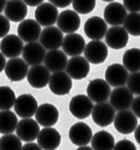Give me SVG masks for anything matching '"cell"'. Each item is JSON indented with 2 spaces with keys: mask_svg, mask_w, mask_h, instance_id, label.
Returning a JSON list of instances; mask_svg holds the SVG:
<instances>
[{
  "mask_svg": "<svg viewBox=\"0 0 140 150\" xmlns=\"http://www.w3.org/2000/svg\"><path fill=\"white\" fill-rule=\"evenodd\" d=\"M38 108V103L36 98L30 94H23L16 98L14 109L17 116L22 119L31 118L36 114Z\"/></svg>",
  "mask_w": 140,
  "mask_h": 150,
  "instance_id": "obj_1",
  "label": "cell"
},
{
  "mask_svg": "<svg viewBox=\"0 0 140 150\" xmlns=\"http://www.w3.org/2000/svg\"><path fill=\"white\" fill-rule=\"evenodd\" d=\"M86 91L88 97L95 103L107 102L111 96V87L102 79L91 80L87 86Z\"/></svg>",
  "mask_w": 140,
  "mask_h": 150,
  "instance_id": "obj_2",
  "label": "cell"
},
{
  "mask_svg": "<svg viewBox=\"0 0 140 150\" xmlns=\"http://www.w3.org/2000/svg\"><path fill=\"white\" fill-rule=\"evenodd\" d=\"M92 119L96 125L106 127L114 122L116 116V110L110 103H97L92 110Z\"/></svg>",
  "mask_w": 140,
  "mask_h": 150,
  "instance_id": "obj_3",
  "label": "cell"
},
{
  "mask_svg": "<svg viewBox=\"0 0 140 150\" xmlns=\"http://www.w3.org/2000/svg\"><path fill=\"white\" fill-rule=\"evenodd\" d=\"M113 122L116 130L124 135L134 132L138 127L137 116L132 110H124L117 112Z\"/></svg>",
  "mask_w": 140,
  "mask_h": 150,
  "instance_id": "obj_4",
  "label": "cell"
},
{
  "mask_svg": "<svg viewBox=\"0 0 140 150\" xmlns=\"http://www.w3.org/2000/svg\"><path fill=\"white\" fill-rule=\"evenodd\" d=\"M94 105L92 100L85 95L73 96L69 103V110L76 118L85 119L92 113Z\"/></svg>",
  "mask_w": 140,
  "mask_h": 150,
  "instance_id": "obj_5",
  "label": "cell"
},
{
  "mask_svg": "<svg viewBox=\"0 0 140 150\" xmlns=\"http://www.w3.org/2000/svg\"><path fill=\"white\" fill-rule=\"evenodd\" d=\"M58 8L53 5L51 3H43L36 8L35 11L36 21L41 26L50 27L53 26L58 19Z\"/></svg>",
  "mask_w": 140,
  "mask_h": 150,
  "instance_id": "obj_6",
  "label": "cell"
},
{
  "mask_svg": "<svg viewBox=\"0 0 140 150\" xmlns=\"http://www.w3.org/2000/svg\"><path fill=\"white\" fill-rule=\"evenodd\" d=\"M93 132L90 127L85 122L74 123L68 132L70 141L76 146H86L90 143Z\"/></svg>",
  "mask_w": 140,
  "mask_h": 150,
  "instance_id": "obj_7",
  "label": "cell"
},
{
  "mask_svg": "<svg viewBox=\"0 0 140 150\" xmlns=\"http://www.w3.org/2000/svg\"><path fill=\"white\" fill-rule=\"evenodd\" d=\"M35 116L39 125L44 127H52L58 121L59 111L53 105L44 103L38 106Z\"/></svg>",
  "mask_w": 140,
  "mask_h": 150,
  "instance_id": "obj_8",
  "label": "cell"
},
{
  "mask_svg": "<svg viewBox=\"0 0 140 150\" xmlns=\"http://www.w3.org/2000/svg\"><path fill=\"white\" fill-rule=\"evenodd\" d=\"M49 89L56 96H66L73 87L72 79L65 72H58L51 75Z\"/></svg>",
  "mask_w": 140,
  "mask_h": 150,
  "instance_id": "obj_9",
  "label": "cell"
},
{
  "mask_svg": "<svg viewBox=\"0 0 140 150\" xmlns=\"http://www.w3.org/2000/svg\"><path fill=\"white\" fill-rule=\"evenodd\" d=\"M40 127L37 122L31 118L20 120L16 127V135L21 141L31 143L35 141L40 132Z\"/></svg>",
  "mask_w": 140,
  "mask_h": 150,
  "instance_id": "obj_10",
  "label": "cell"
},
{
  "mask_svg": "<svg viewBox=\"0 0 140 150\" xmlns=\"http://www.w3.org/2000/svg\"><path fill=\"white\" fill-rule=\"evenodd\" d=\"M90 63L84 57H73L68 60L66 73L75 80H80L86 78L90 73Z\"/></svg>",
  "mask_w": 140,
  "mask_h": 150,
  "instance_id": "obj_11",
  "label": "cell"
},
{
  "mask_svg": "<svg viewBox=\"0 0 140 150\" xmlns=\"http://www.w3.org/2000/svg\"><path fill=\"white\" fill-rule=\"evenodd\" d=\"M85 57L92 64H100L106 61L108 56L107 46L100 41H90L85 49Z\"/></svg>",
  "mask_w": 140,
  "mask_h": 150,
  "instance_id": "obj_12",
  "label": "cell"
},
{
  "mask_svg": "<svg viewBox=\"0 0 140 150\" xmlns=\"http://www.w3.org/2000/svg\"><path fill=\"white\" fill-rule=\"evenodd\" d=\"M28 64L23 58H12L6 62L4 73L7 78L13 82H20L26 78L28 74Z\"/></svg>",
  "mask_w": 140,
  "mask_h": 150,
  "instance_id": "obj_13",
  "label": "cell"
},
{
  "mask_svg": "<svg viewBox=\"0 0 140 150\" xmlns=\"http://www.w3.org/2000/svg\"><path fill=\"white\" fill-rule=\"evenodd\" d=\"M24 49L23 41L16 35H8L0 42V51L3 55L10 59L17 58L22 54Z\"/></svg>",
  "mask_w": 140,
  "mask_h": 150,
  "instance_id": "obj_14",
  "label": "cell"
},
{
  "mask_svg": "<svg viewBox=\"0 0 140 150\" xmlns=\"http://www.w3.org/2000/svg\"><path fill=\"white\" fill-rule=\"evenodd\" d=\"M63 41V35L56 26H50L43 29L40 35V43L42 47L49 50H58L62 47Z\"/></svg>",
  "mask_w": 140,
  "mask_h": 150,
  "instance_id": "obj_15",
  "label": "cell"
},
{
  "mask_svg": "<svg viewBox=\"0 0 140 150\" xmlns=\"http://www.w3.org/2000/svg\"><path fill=\"white\" fill-rule=\"evenodd\" d=\"M127 10L122 4L112 2L104 9V21L112 26H120L127 18Z\"/></svg>",
  "mask_w": 140,
  "mask_h": 150,
  "instance_id": "obj_16",
  "label": "cell"
},
{
  "mask_svg": "<svg viewBox=\"0 0 140 150\" xmlns=\"http://www.w3.org/2000/svg\"><path fill=\"white\" fill-rule=\"evenodd\" d=\"M46 55V49L37 41L27 43L24 47L22 52L24 61L28 64V66L30 65L31 67L42 63L45 60Z\"/></svg>",
  "mask_w": 140,
  "mask_h": 150,
  "instance_id": "obj_17",
  "label": "cell"
},
{
  "mask_svg": "<svg viewBox=\"0 0 140 150\" xmlns=\"http://www.w3.org/2000/svg\"><path fill=\"white\" fill-rule=\"evenodd\" d=\"M134 96L127 87H117L112 91L110 96V104L116 110H124L131 107Z\"/></svg>",
  "mask_w": 140,
  "mask_h": 150,
  "instance_id": "obj_18",
  "label": "cell"
},
{
  "mask_svg": "<svg viewBox=\"0 0 140 150\" xmlns=\"http://www.w3.org/2000/svg\"><path fill=\"white\" fill-rule=\"evenodd\" d=\"M107 30L108 28L106 21L99 16L89 18L84 26V30L86 36L93 41H100L104 38Z\"/></svg>",
  "mask_w": 140,
  "mask_h": 150,
  "instance_id": "obj_19",
  "label": "cell"
},
{
  "mask_svg": "<svg viewBox=\"0 0 140 150\" xmlns=\"http://www.w3.org/2000/svg\"><path fill=\"white\" fill-rule=\"evenodd\" d=\"M18 36L27 43L36 42L40 39L41 28V25L35 21L31 19H28L21 21L18 26Z\"/></svg>",
  "mask_w": 140,
  "mask_h": 150,
  "instance_id": "obj_20",
  "label": "cell"
},
{
  "mask_svg": "<svg viewBox=\"0 0 140 150\" xmlns=\"http://www.w3.org/2000/svg\"><path fill=\"white\" fill-rule=\"evenodd\" d=\"M80 23L81 20L79 14L69 9L61 12L57 21L58 28L62 32L67 34L75 33V31L80 29Z\"/></svg>",
  "mask_w": 140,
  "mask_h": 150,
  "instance_id": "obj_21",
  "label": "cell"
},
{
  "mask_svg": "<svg viewBox=\"0 0 140 150\" xmlns=\"http://www.w3.org/2000/svg\"><path fill=\"white\" fill-rule=\"evenodd\" d=\"M106 81L110 86L115 88L123 86L128 79V71L123 65L114 63L108 66L105 74Z\"/></svg>",
  "mask_w": 140,
  "mask_h": 150,
  "instance_id": "obj_22",
  "label": "cell"
},
{
  "mask_svg": "<svg viewBox=\"0 0 140 150\" xmlns=\"http://www.w3.org/2000/svg\"><path fill=\"white\" fill-rule=\"evenodd\" d=\"M85 40L80 34L72 33L68 34L62 44L63 52L70 57H78L81 55L85 49Z\"/></svg>",
  "mask_w": 140,
  "mask_h": 150,
  "instance_id": "obj_23",
  "label": "cell"
},
{
  "mask_svg": "<svg viewBox=\"0 0 140 150\" xmlns=\"http://www.w3.org/2000/svg\"><path fill=\"white\" fill-rule=\"evenodd\" d=\"M36 139L37 144L43 150H55L59 147L62 137L53 127H45L41 130Z\"/></svg>",
  "mask_w": 140,
  "mask_h": 150,
  "instance_id": "obj_24",
  "label": "cell"
},
{
  "mask_svg": "<svg viewBox=\"0 0 140 150\" xmlns=\"http://www.w3.org/2000/svg\"><path fill=\"white\" fill-rule=\"evenodd\" d=\"M105 39L106 43L109 47L119 50L124 48L127 45L129 35L124 27L112 26L107 30Z\"/></svg>",
  "mask_w": 140,
  "mask_h": 150,
  "instance_id": "obj_25",
  "label": "cell"
},
{
  "mask_svg": "<svg viewBox=\"0 0 140 150\" xmlns=\"http://www.w3.org/2000/svg\"><path fill=\"white\" fill-rule=\"evenodd\" d=\"M26 78L31 87L35 89H41L49 83L51 74L50 71L45 66L40 64L30 68Z\"/></svg>",
  "mask_w": 140,
  "mask_h": 150,
  "instance_id": "obj_26",
  "label": "cell"
},
{
  "mask_svg": "<svg viewBox=\"0 0 140 150\" xmlns=\"http://www.w3.org/2000/svg\"><path fill=\"white\" fill-rule=\"evenodd\" d=\"M68 57L63 51H49L45 57L44 66L52 73L63 72L67 66Z\"/></svg>",
  "mask_w": 140,
  "mask_h": 150,
  "instance_id": "obj_27",
  "label": "cell"
},
{
  "mask_svg": "<svg viewBox=\"0 0 140 150\" xmlns=\"http://www.w3.org/2000/svg\"><path fill=\"white\" fill-rule=\"evenodd\" d=\"M28 13V8L24 1L10 0L7 1L4 8L5 17L12 22H21L25 21Z\"/></svg>",
  "mask_w": 140,
  "mask_h": 150,
  "instance_id": "obj_28",
  "label": "cell"
},
{
  "mask_svg": "<svg viewBox=\"0 0 140 150\" xmlns=\"http://www.w3.org/2000/svg\"><path fill=\"white\" fill-rule=\"evenodd\" d=\"M115 138L107 131L97 132L91 139V146L94 150H113Z\"/></svg>",
  "mask_w": 140,
  "mask_h": 150,
  "instance_id": "obj_29",
  "label": "cell"
},
{
  "mask_svg": "<svg viewBox=\"0 0 140 150\" xmlns=\"http://www.w3.org/2000/svg\"><path fill=\"white\" fill-rule=\"evenodd\" d=\"M16 114L11 110L0 111V133L6 135L11 134L16 130L18 125Z\"/></svg>",
  "mask_w": 140,
  "mask_h": 150,
  "instance_id": "obj_30",
  "label": "cell"
},
{
  "mask_svg": "<svg viewBox=\"0 0 140 150\" xmlns=\"http://www.w3.org/2000/svg\"><path fill=\"white\" fill-rule=\"evenodd\" d=\"M122 63L124 68L131 73L140 72V49L127 50L122 56Z\"/></svg>",
  "mask_w": 140,
  "mask_h": 150,
  "instance_id": "obj_31",
  "label": "cell"
},
{
  "mask_svg": "<svg viewBox=\"0 0 140 150\" xmlns=\"http://www.w3.org/2000/svg\"><path fill=\"white\" fill-rule=\"evenodd\" d=\"M16 96L9 86H0V110H9L14 106Z\"/></svg>",
  "mask_w": 140,
  "mask_h": 150,
  "instance_id": "obj_32",
  "label": "cell"
},
{
  "mask_svg": "<svg viewBox=\"0 0 140 150\" xmlns=\"http://www.w3.org/2000/svg\"><path fill=\"white\" fill-rule=\"evenodd\" d=\"M128 35L140 36V13H130L123 23Z\"/></svg>",
  "mask_w": 140,
  "mask_h": 150,
  "instance_id": "obj_33",
  "label": "cell"
},
{
  "mask_svg": "<svg viewBox=\"0 0 140 150\" xmlns=\"http://www.w3.org/2000/svg\"><path fill=\"white\" fill-rule=\"evenodd\" d=\"M22 141L17 135L6 134L0 138V150H21Z\"/></svg>",
  "mask_w": 140,
  "mask_h": 150,
  "instance_id": "obj_34",
  "label": "cell"
},
{
  "mask_svg": "<svg viewBox=\"0 0 140 150\" xmlns=\"http://www.w3.org/2000/svg\"><path fill=\"white\" fill-rule=\"evenodd\" d=\"M96 1L95 0H73L72 1V5L73 9L77 14H87L91 13L95 8Z\"/></svg>",
  "mask_w": 140,
  "mask_h": 150,
  "instance_id": "obj_35",
  "label": "cell"
},
{
  "mask_svg": "<svg viewBox=\"0 0 140 150\" xmlns=\"http://www.w3.org/2000/svg\"><path fill=\"white\" fill-rule=\"evenodd\" d=\"M127 89L133 95L140 96V72L132 73L127 79Z\"/></svg>",
  "mask_w": 140,
  "mask_h": 150,
  "instance_id": "obj_36",
  "label": "cell"
},
{
  "mask_svg": "<svg viewBox=\"0 0 140 150\" xmlns=\"http://www.w3.org/2000/svg\"><path fill=\"white\" fill-rule=\"evenodd\" d=\"M113 150H137V148L132 141L123 139L115 144Z\"/></svg>",
  "mask_w": 140,
  "mask_h": 150,
  "instance_id": "obj_37",
  "label": "cell"
},
{
  "mask_svg": "<svg viewBox=\"0 0 140 150\" xmlns=\"http://www.w3.org/2000/svg\"><path fill=\"white\" fill-rule=\"evenodd\" d=\"M10 30V23L5 16L0 14V38H4Z\"/></svg>",
  "mask_w": 140,
  "mask_h": 150,
  "instance_id": "obj_38",
  "label": "cell"
},
{
  "mask_svg": "<svg viewBox=\"0 0 140 150\" xmlns=\"http://www.w3.org/2000/svg\"><path fill=\"white\" fill-rule=\"evenodd\" d=\"M123 6L126 10H128L130 13H139L140 12V0L138 1H131V0H124Z\"/></svg>",
  "mask_w": 140,
  "mask_h": 150,
  "instance_id": "obj_39",
  "label": "cell"
},
{
  "mask_svg": "<svg viewBox=\"0 0 140 150\" xmlns=\"http://www.w3.org/2000/svg\"><path fill=\"white\" fill-rule=\"evenodd\" d=\"M131 107H132V111L134 115L140 118V96L134 99Z\"/></svg>",
  "mask_w": 140,
  "mask_h": 150,
  "instance_id": "obj_40",
  "label": "cell"
},
{
  "mask_svg": "<svg viewBox=\"0 0 140 150\" xmlns=\"http://www.w3.org/2000/svg\"><path fill=\"white\" fill-rule=\"evenodd\" d=\"M56 8H65L69 6L72 4V1L70 0H51L49 1Z\"/></svg>",
  "mask_w": 140,
  "mask_h": 150,
  "instance_id": "obj_41",
  "label": "cell"
},
{
  "mask_svg": "<svg viewBox=\"0 0 140 150\" xmlns=\"http://www.w3.org/2000/svg\"><path fill=\"white\" fill-rule=\"evenodd\" d=\"M21 150H43L38 144L35 143H27L25 144Z\"/></svg>",
  "mask_w": 140,
  "mask_h": 150,
  "instance_id": "obj_42",
  "label": "cell"
},
{
  "mask_svg": "<svg viewBox=\"0 0 140 150\" xmlns=\"http://www.w3.org/2000/svg\"><path fill=\"white\" fill-rule=\"evenodd\" d=\"M24 3L26 4V6H31V7H36V6H39L41 4H43L44 2L42 0H26L24 1Z\"/></svg>",
  "mask_w": 140,
  "mask_h": 150,
  "instance_id": "obj_43",
  "label": "cell"
},
{
  "mask_svg": "<svg viewBox=\"0 0 140 150\" xmlns=\"http://www.w3.org/2000/svg\"><path fill=\"white\" fill-rule=\"evenodd\" d=\"M6 62H7L5 60V57L0 52V73L3 72V70H4L5 66H6Z\"/></svg>",
  "mask_w": 140,
  "mask_h": 150,
  "instance_id": "obj_44",
  "label": "cell"
},
{
  "mask_svg": "<svg viewBox=\"0 0 140 150\" xmlns=\"http://www.w3.org/2000/svg\"><path fill=\"white\" fill-rule=\"evenodd\" d=\"M134 137L137 143L140 145V125L137 127V128L134 131Z\"/></svg>",
  "mask_w": 140,
  "mask_h": 150,
  "instance_id": "obj_45",
  "label": "cell"
},
{
  "mask_svg": "<svg viewBox=\"0 0 140 150\" xmlns=\"http://www.w3.org/2000/svg\"><path fill=\"white\" fill-rule=\"evenodd\" d=\"M6 2L7 1H4V0H0V13H2L3 10H4V8H5V5H6Z\"/></svg>",
  "mask_w": 140,
  "mask_h": 150,
  "instance_id": "obj_46",
  "label": "cell"
},
{
  "mask_svg": "<svg viewBox=\"0 0 140 150\" xmlns=\"http://www.w3.org/2000/svg\"><path fill=\"white\" fill-rule=\"evenodd\" d=\"M76 150H94L92 148L89 147V146H81L79 149H77Z\"/></svg>",
  "mask_w": 140,
  "mask_h": 150,
  "instance_id": "obj_47",
  "label": "cell"
}]
</instances>
